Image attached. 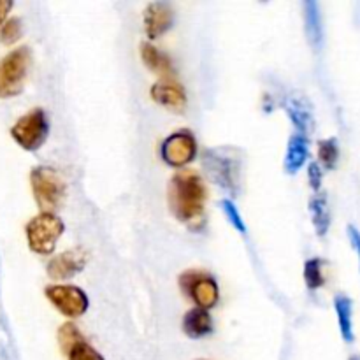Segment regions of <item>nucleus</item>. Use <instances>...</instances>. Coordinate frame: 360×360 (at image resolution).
Wrapping results in <instances>:
<instances>
[{
    "label": "nucleus",
    "instance_id": "6",
    "mask_svg": "<svg viewBox=\"0 0 360 360\" xmlns=\"http://www.w3.org/2000/svg\"><path fill=\"white\" fill-rule=\"evenodd\" d=\"M179 288L183 294L195 302L197 308L210 311L220 301V288L217 280L206 271L188 269L179 274Z\"/></svg>",
    "mask_w": 360,
    "mask_h": 360
},
{
    "label": "nucleus",
    "instance_id": "15",
    "mask_svg": "<svg viewBox=\"0 0 360 360\" xmlns=\"http://www.w3.org/2000/svg\"><path fill=\"white\" fill-rule=\"evenodd\" d=\"M302 18H304V32L308 42L315 51H319L323 46V21L319 2L315 0L302 2Z\"/></svg>",
    "mask_w": 360,
    "mask_h": 360
},
{
    "label": "nucleus",
    "instance_id": "23",
    "mask_svg": "<svg viewBox=\"0 0 360 360\" xmlns=\"http://www.w3.org/2000/svg\"><path fill=\"white\" fill-rule=\"evenodd\" d=\"M220 206H221V211H224V214L227 217L229 224H231L232 227H234L238 232H241V234H246V231H248V229H246L245 220H243L241 213H239L238 206L232 202V199H224L220 202Z\"/></svg>",
    "mask_w": 360,
    "mask_h": 360
},
{
    "label": "nucleus",
    "instance_id": "1",
    "mask_svg": "<svg viewBox=\"0 0 360 360\" xmlns=\"http://www.w3.org/2000/svg\"><path fill=\"white\" fill-rule=\"evenodd\" d=\"M169 210L178 221L190 231L200 232L206 227L207 188L199 172L181 169L169 181L167 188Z\"/></svg>",
    "mask_w": 360,
    "mask_h": 360
},
{
    "label": "nucleus",
    "instance_id": "19",
    "mask_svg": "<svg viewBox=\"0 0 360 360\" xmlns=\"http://www.w3.org/2000/svg\"><path fill=\"white\" fill-rule=\"evenodd\" d=\"M309 213H311V221L319 238H326L330 229V207L329 200L323 193H316L309 200Z\"/></svg>",
    "mask_w": 360,
    "mask_h": 360
},
{
    "label": "nucleus",
    "instance_id": "2",
    "mask_svg": "<svg viewBox=\"0 0 360 360\" xmlns=\"http://www.w3.org/2000/svg\"><path fill=\"white\" fill-rule=\"evenodd\" d=\"M202 167L207 178L229 197H238L245 178V155L232 146L206 148L202 151Z\"/></svg>",
    "mask_w": 360,
    "mask_h": 360
},
{
    "label": "nucleus",
    "instance_id": "20",
    "mask_svg": "<svg viewBox=\"0 0 360 360\" xmlns=\"http://www.w3.org/2000/svg\"><path fill=\"white\" fill-rule=\"evenodd\" d=\"M338 160H340V144L336 137H329L319 143V164L327 171L336 169Z\"/></svg>",
    "mask_w": 360,
    "mask_h": 360
},
{
    "label": "nucleus",
    "instance_id": "24",
    "mask_svg": "<svg viewBox=\"0 0 360 360\" xmlns=\"http://www.w3.org/2000/svg\"><path fill=\"white\" fill-rule=\"evenodd\" d=\"M23 34V25H21L20 18H11L0 28V41L4 44H14L18 39Z\"/></svg>",
    "mask_w": 360,
    "mask_h": 360
},
{
    "label": "nucleus",
    "instance_id": "21",
    "mask_svg": "<svg viewBox=\"0 0 360 360\" xmlns=\"http://www.w3.org/2000/svg\"><path fill=\"white\" fill-rule=\"evenodd\" d=\"M304 281L309 290H319L326 285V276H323V260L319 257L306 260L304 264Z\"/></svg>",
    "mask_w": 360,
    "mask_h": 360
},
{
    "label": "nucleus",
    "instance_id": "3",
    "mask_svg": "<svg viewBox=\"0 0 360 360\" xmlns=\"http://www.w3.org/2000/svg\"><path fill=\"white\" fill-rule=\"evenodd\" d=\"M32 193L42 213H55L67 197V183L58 171L46 165L34 167L30 172Z\"/></svg>",
    "mask_w": 360,
    "mask_h": 360
},
{
    "label": "nucleus",
    "instance_id": "16",
    "mask_svg": "<svg viewBox=\"0 0 360 360\" xmlns=\"http://www.w3.org/2000/svg\"><path fill=\"white\" fill-rule=\"evenodd\" d=\"M183 333L190 338V340H202V338L210 336L213 333V316L210 311L200 308H193L185 313L183 316Z\"/></svg>",
    "mask_w": 360,
    "mask_h": 360
},
{
    "label": "nucleus",
    "instance_id": "26",
    "mask_svg": "<svg viewBox=\"0 0 360 360\" xmlns=\"http://www.w3.org/2000/svg\"><path fill=\"white\" fill-rule=\"evenodd\" d=\"M308 179H309V185H311L313 192H320V188H322L323 174H322V167H320L319 162H313V164H309Z\"/></svg>",
    "mask_w": 360,
    "mask_h": 360
},
{
    "label": "nucleus",
    "instance_id": "8",
    "mask_svg": "<svg viewBox=\"0 0 360 360\" xmlns=\"http://www.w3.org/2000/svg\"><path fill=\"white\" fill-rule=\"evenodd\" d=\"M162 160L174 169H185L197 157V141L190 130H176L164 139L160 146Z\"/></svg>",
    "mask_w": 360,
    "mask_h": 360
},
{
    "label": "nucleus",
    "instance_id": "29",
    "mask_svg": "<svg viewBox=\"0 0 360 360\" xmlns=\"http://www.w3.org/2000/svg\"><path fill=\"white\" fill-rule=\"evenodd\" d=\"M350 360H360V357H357V355H355V357H352Z\"/></svg>",
    "mask_w": 360,
    "mask_h": 360
},
{
    "label": "nucleus",
    "instance_id": "4",
    "mask_svg": "<svg viewBox=\"0 0 360 360\" xmlns=\"http://www.w3.org/2000/svg\"><path fill=\"white\" fill-rule=\"evenodd\" d=\"M63 231H65V225L62 218L55 213H39L28 221L25 229L28 246L37 255H51Z\"/></svg>",
    "mask_w": 360,
    "mask_h": 360
},
{
    "label": "nucleus",
    "instance_id": "12",
    "mask_svg": "<svg viewBox=\"0 0 360 360\" xmlns=\"http://www.w3.org/2000/svg\"><path fill=\"white\" fill-rule=\"evenodd\" d=\"M285 111H287L290 122L294 123L295 132H301L304 136H309L313 132V129H315V116H313L311 102L308 101V97L297 94V91L287 95V98H285Z\"/></svg>",
    "mask_w": 360,
    "mask_h": 360
},
{
    "label": "nucleus",
    "instance_id": "5",
    "mask_svg": "<svg viewBox=\"0 0 360 360\" xmlns=\"http://www.w3.org/2000/svg\"><path fill=\"white\" fill-rule=\"evenodd\" d=\"M32 51L28 46H20L0 60V98L16 97L23 91Z\"/></svg>",
    "mask_w": 360,
    "mask_h": 360
},
{
    "label": "nucleus",
    "instance_id": "9",
    "mask_svg": "<svg viewBox=\"0 0 360 360\" xmlns=\"http://www.w3.org/2000/svg\"><path fill=\"white\" fill-rule=\"evenodd\" d=\"M48 301L69 319H79L88 311V295L76 285H49L44 290Z\"/></svg>",
    "mask_w": 360,
    "mask_h": 360
},
{
    "label": "nucleus",
    "instance_id": "25",
    "mask_svg": "<svg viewBox=\"0 0 360 360\" xmlns=\"http://www.w3.org/2000/svg\"><path fill=\"white\" fill-rule=\"evenodd\" d=\"M67 355H69V360H104V357L91 345H88L86 341L76 345Z\"/></svg>",
    "mask_w": 360,
    "mask_h": 360
},
{
    "label": "nucleus",
    "instance_id": "17",
    "mask_svg": "<svg viewBox=\"0 0 360 360\" xmlns=\"http://www.w3.org/2000/svg\"><path fill=\"white\" fill-rule=\"evenodd\" d=\"M141 58H143L144 65L155 74H160L165 79H171L176 74L174 63L169 58L165 53H162L157 46H153L151 42H143L141 44Z\"/></svg>",
    "mask_w": 360,
    "mask_h": 360
},
{
    "label": "nucleus",
    "instance_id": "18",
    "mask_svg": "<svg viewBox=\"0 0 360 360\" xmlns=\"http://www.w3.org/2000/svg\"><path fill=\"white\" fill-rule=\"evenodd\" d=\"M334 309H336L341 338H343L345 343H354V302L350 297L340 294L334 297Z\"/></svg>",
    "mask_w": 360,
    "mask_h": 360
},
{
    "label": "nucleus",
    "instance_id": "22",
    "mask_svg": "<svg viewBox=\"0 0 360 360\" xmlns=\"http://www.w3.org/2000/svg\"><path fill=\"white\" fill-rule=\"evenodd\" d=\"M83 341L84 338L83 334H81V330L77 329L76 323L67 322L58 329V343H60V348H62L65 354H69L76 345L83 343Z\"/></svg>",
    "mask_w": 360,
    "mask_h": 360
},
{
    "label": "nucleus",
    "instance_id": "13",
    "mask_svg": "<svg viewBox=\"0 0 360 360\" xmlns=\"http://www.w3.org/2000/svg\"><path fill=\"white\" fill-rule=\"evenodd\" d=\"M150 95L157 104L174 112H183L186 109V104H188L185 88L172 79H164L155 83L151 86Z\"/></svg>",
    "mask_w": 360,
    "mask_h": 360
},
{
    "label": "nucleus",
    "instance_id": "27",
    "mask_svg": "<svg viewBox=\"0 0 360 360\" xmlns=\"http://www.w3.org/2000/svg\"><path fill=\"white\" fill-rule=\"evenodd\" d=\"M348 232V238H350V243L352 246H354V250L357 252V259H359V269H360V231L355 225H348L347 229Z\"/></svg>",
    "mask_w": 360,
    "mask_h": 360
},
{
    "label": "nucleus",
    "instance_id": "14",
    "mask_svg": "<svg viewBox=\"0 0 360 360\" xmlns=\"http://www.w3.org/2000/svg\"><path fill=\"white\" fill-rule=\"evenodd\" d=\"M309 157V141L308 136L301 132L292 134L290 139H288L287 153H285V162L283 167L287 174H297L304 164L308 162Z\"/></svg>",
    "mask_w": 360,
    "mask_h": 360
},
{
    "label": "nucleus",
    "instance_id": "11",
    "mask_svg": "<svg viewBox=\"0 0 360 360\" xmlns=\"http://www.w3.org/2000/svg\"><path fill=\"white\" fill-rule=\"evenodd\" d=\"M174 9H172V6L169 2L148 4L143 16L144 32H146L148 39L155 41V39L162 37L165 32L171 30L172 25H174Z\"/></svg>",
    "mask_w": 360,
    "mask_h": 360
},
{
    "label": "nucleus",
    "instance_id": "10",
    "mask_svg": "<svg viewBox=\"0 0 360 360\" xmlns=\"http://www.w3.org/2000/svg\"><path fill=\"white\" fill-rule=\"evenodd\" d=\"M88 259H90V255H88L86 250L74 248L53 257L48 262V269L46 271H48V276L51 280L65 281L76 276L77 273H81L88 264Z\"/></svg>",
    "mask_w": 360,
    "mask_h": 360
},
{
    "label": "nucleus",
    "instance_id": "7",
    "mask_svg": "<svg viewBox=\"0 0 360 360\" xmlns=\"http://www.w3.org/2000/svg\"><path fill=\"white\" fill-rule=\"evenodd\" d=\"M11 136L27 151H37L49 136V120L44 109L35 108L21 116L11 129Z\"/></svg>",
    "mask_w": 360,
    "mask_h": 360
},
{
    "label": "nucleus",
    "instance_id": "28",
    "mask_svg": "<svg viewBox=\"0 0 360 360\" xmlns=\"http://www.w3.org/2000/svg\"><path fill=\"white\" fill-rule=\"evenodd\" d=\"M11 9H13V2H11V0H0V25L6 21Z\"/></svg>",
    "mask_w": 360,
    "mask_h": 360
}]
</instances>
